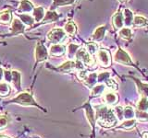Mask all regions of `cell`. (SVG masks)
Returning a JSON list of instances; mask_svg holds the SVG:
<instances>
[{"label":"cell","instance_id":"obj_12","mask_svg":"<svg viewBox=\"0 0 148 138\" xmlns=\"http://www.w3.org/2000/svg\"><path fill=\"white\" fill-rule=\"evenodd\" d=\"M106 30V26H100V27H98L95 30L94 33H92L91 39L94 41H101L102 40L104 39V37H105Z\"/></svg>","mask_w":148,"mask_h":138},{"label":"cell","instance_id":"obj_5","mask_svg":"<svg viewBox=\"0 0 148 138\" xmlns=\"http://www.w3.org/2000/svg\"><path fill=\"white\" fill-rule=\"evenodd\" d=\"M114 60L117 63L124 64V66H133L132 61L131 57H130V55L121 48L118 49L117 53H115Z\"/></svg>","mask_w":148,"mask_h":138},{"label":"cell","instance_id":"obj_28","mask_svg":"<svg viewBox=\"0 0 148 138\" xmlns=\"http://www.w3.org/2000/svg\"><path fill=\"white\" fill-rule=\"evenodd\" d=\"M123 116L126 120H132L135 116V112L132 107H130L127 106L126 108H124V112H123Z\"/></svg>","mask_w":148,"mask_h":138},{"label":"cell","instance_id":"obj_38","mask_svg":"<svg viewBox=\"0 0 148 138\" xmlns=\"http://www.w3.org/2000/svg\"><path fill=\"white\" fill-rule=\"evenodd\" d=\"M138 83V85L139 86H141V87H139V89H140V91L142 92V93L143 95H145V98L148 96V85H143V84H141L140 82H137Z\"/></svg>","mask_w":148,"mask_h":138},{"label":"cell","instance_id":"obj_19","mask_svg":"<svg viewBox=\"0 0 148 138\" xmlns=\"http://www.w3.org/2000/svg\"><path fill=\"white\" fill-rule=\"evenodd\" d=\"M104 99L106 100V102L109 104V105H114L118 102V96L116 95L115 93H113V92H110V91H108L105 94L104 96Z\"/></svg>","mask_w":148,"mask_h":138},{"label":"cell","instance_id":"obj_35","mask_svg":"<svg viewBox=\"0 0 148 138\" xmlns=\"http://www.w3.org/2000/svg\"><path fill=\"white\" fill-rule=\"evenodd\" d=\"M8 122V119L5 115H0V130L4 129L5 127H7Z\"/></svg>","mask_w":148,"mask_h":138},{"label":"cell","instance_id":"obj_6","mask_svg":"<svg viewBox=\"0 0 148 138\" xmlns=\"http://www.w3.org/2000/svg\"><path fill=\"white\" fill-rule=\"evenodd\" d=\"M97 60H98L100 66L103 67H108L111 66L110 53L106 49L98 50V52H97Z\"/></svg>","mask_w":148,"mask_h":138},{"label":"cell","instance_id":"obj_14","mask_svg":"<svg viewBox=\"0 0 148 138\" xmlns=\"http://www.w3.org/2000/svg\"><path fill=\"white\" fill-rule=\"evenodd\" d=\"M76 68V62H73V61H68L66 63H64L62 66H60L58 70L60 72H63V73H69V72H71L72 70Z\"/></svg>","mask_w":148,"mask_h":138},{"label":"cell","instance_id":"obj_29","mask_svg":"<svg viewBox=\"0 0 148 138\" xmlns=\"http://www.w3.org/2000/svg\"><path fill=\"white\" fill-rule=\"evenodd\" d=\"M136 124V121L135 120H126L125 122H122V124H120L119 128H123L125 129V130H131V129H132L134 126H135Z\"/></svg>","mask_w":148,"mask_h":138},{"label":"cell","instance_id":"obj_8","mask_svg":"<svg viewBox=\"0 0 148 138\" xmlns=\"http://www.w3.org/2000/svg\"><path fill=\"white\" fill-rule=\"evenodd\" d=\"M112 24L115 29L120 30L124 26V16L122 11H118L112 17Z\"/></svg>","mask_w":148,"mask_h":138},{"label":"cell","instance_id":"obj_18","mask_svg":"<svg viewBox=\"0 0 148 138\" xmlns=\"http://www.w3.org/2000/svg\"><path fill=\"white\" fill-rule=\"evenodd\" d=\"M64 31L66 32V34H69V36H73L75 35L76 31H77V27L75 25V23L73 21L69 20L66 25L64 27Z\"/></svg>","mask_w":148,"mask_h":138},{"label":"cell","instance_id":"obj_4","mask_svg":"<svg viewBox=\"0 0 148 138\" xmlns=\"http://www.w3.org/2000/svg\"><path fill=\"white\" fill-rule=\"evenodd\" d=\"M10 102L12 103H18L21 105H24V106H31V105H36L35 101L32 98V96L30 93H21L18 96H17L16 98H14L11 99Z\"/></svg>","mask_w":148,"mask_h":138},{"label":"cell","instance_id":"obj_20","mask_svg":"<svg viewBox=\"0 0 148 138\" xmlns=\"http://www.w3.org/2000/svg\"><path fill=\"white\" fill-rule=\"evenodd\" d=\"M76 0H53V5L51 9H55L59 7H65L69 5H72Z\"/></svg>","mask_w":148,"mask_h":138},{"label":"cell","instance_id":"obj_22","mask_svg":"<svg viewBox=\"0 0 148 138\" xmlns=\"http://www.w3.org/2000/svg\"><path fill=\"white\" fill-rule=\"evenodd\" d=\"M119 35L123 40H131L132 37V31L130 28H122L119 30Z\"/></svg>","mask_w":148,"mask_h":138},{"label":"cell","instance_id":"obj_36","mask_svg":"<svg viewBox=\"0 0 148 138\" xmlns=\"http://www.w3.org/2000/svg\"><path fill=\"white\" fill-rule=\"evenodd\" d=\"M109 79V73L106 72V73H102L97 76V81L98 82H103V81H108Z\"/></svg>","mask_w":148,"mask_h":138},{"label":"cell","instance_id":"obj_33","mask_svg":"<svg viewBox=\"0 0 148 138\" xmlns=\"http://www.w3.org/2000/svg\"><path fill=\"white\" fill-rule=\"evenodd\" d=\"M114 112H115V115H117V117L119 121H122L123 118H124V116H123V112H124L123 107H121V106H117L114 110Z\"/></svg>","mask_w":148,"mask_h":138},{"label":"cell","instance_id":"obj_26","mask_svg":"<svg viewBox=\"0 0 148 138\" xmlns=\"http://www.w3.org/2000/svg\"><path fill=\"white\" fill-rule=\"evenodd\" d=\"M10 87L8 83L1 82L0 83V96L1 97H7L10 93Z\"/></svg>","mask_w":148,"mask_h":138},{"label":"cell","instance_id":"obj_3","mask_svg":"<svg viewBox=\"0 0 148 138\" xmlns=\"http://www.w3.org/2000/svg\"><path fill=\"white\" fill-rule=\"evenodd\" d=\"M75 57L77 61L82 62L85 66H92L95 64V60L92 59V55L87 52L85 48H79Z\"/></svg>","mask_w":148,"mask_h":138},{"label":"cell","instance_id":"obj_30","mask_svg":"<svg viewBox=\"0 0 148 138\" xmlns=\"http://www.w3.org/2000/svg\"><path fill=\"white\" fill-rule=\"evenodd\" d=\"M137 108H138V110H140V112H146L148 110V100L145 97H143L141 100L139 101Z\"/></svg>","mask_w":148,"mask_h":138},{"label":"cell","instance_id":"obj_13","mask_svg":"<svg viewBox=\"0 0 148 138\" xmlns=\"http://www.w3.org/2000/svg\"><path fill=\"white\" fill-rule=\"evenodd\" d=\"M97 76H98V75H97L96 73H92V74H89V75H87L86 77L83 79L84 84L89 87V89H92L97 82Z\"/></svg>","mask_w":148,"mask_h":138},{"label":"cell","instance_id":"obj_34","mask_svg":"<svg viewBox=\"0 0 148 138\" xmlns=\"http://www.w3.org/2000/svg\"><path fill=\"white\" fill-rule=\"evenodd\" d=\"M136 118L139 120V121L148 122V114H146L145 112H140V110H137L136 112Z\"/></svg>","mask_w":148,"mask_h":138},{"label":"cell","instance_id":"obj_9","mask_svg":"<svg viewBox=\"0 0 148 138\" xmlns=\"http://www.w3.org/2000/svg\"><path fill=\"white\" fill-rule=\"evenodd\" d=\"M66 53V47L62 44H54L51 46V48L49 50V54L51 56L55 57H59Z\"/></svg>","mask_w":148,"mask_h":138},{"label":"cell","instance_id":"obj_42","mask_svg":"<svg viewBox=\"0 0 148 138\" xmlns=\"http://www.w3.org/2000/svg\"><path fill=\"white\" fill-rule=\"evenodd\" d=\"M143 138H148V133H143Z\"/></svg>","mask_w":148,"mask_h":138},{"label":"cell","instance_id":"obj_17","mask_svg":"<svg viewBox=\"0 0 148 138\" xmlns=\"http://www.w3.org/2000/svg\"><path fill=\"white\" fill-rule=\"evenodd\" d=\"M59 17L60 16L58 13H56L55 11H47L45 15V18L43 20H44L43 23H50V22L57 21V20H58Z\"/></svg>","mask_w":148,"mask_h":138},{"label":"cell","instance_id":"obj_16","mask_svg":"<svg viewBox=\"0 0 148 138\" xmlns=\"http://www.w3.org/2000/svg\"><path fill=\"white\" fill-rule=\"evenodd\" d=\"M12 20V13L11 11L7 10L0 12V23L5 25H8L11 22Z\"/></svg>","mask_w":148,"mask_h":138},{"label":"cell","instance_id":"obj_37","mask_svg":"<svg viewBox=\"0 0 148 138\" xmlns=\"http://www.w3.org/2000/svg\"><path fill=\"white\" fill-rule=\"evenodd\" d=\"M106 84L108 86V87L112 90H117L118 89V84L116 83L113 79H108L106 82Z\"/></svg>","mask_w":148,"mask_h":138},{"label":"cell","instance_id":"obj_25","mask_svg":"<svg viewBox=\"0 0 148 138\" xmlns=\"http://www.w3.org/2000/svg\"><path fill=\"white\" fill-rule=\"evenodd\" d=\"M147 24V20L145 18H143L142 16H136L134 17V20H133V24L132 26L134 27H143Z\"/></svg>","mask_w":148,"mask_h":138},{"label":"cell","instance_id":"obj_27","mask_svg":"<svg viewBox=\"0 0 148 138\" xmlns=\"http://www.w3.org/2000/svg\"><path fill=\"white\" fill-rule=\"evenodd\" d=\"M20 18L21 20V22L24 25H29L32 26L34 22V18L32 16H30L29 14H22V15H20Z\"/></svg>","mask_w":148,"mask_h":138},{"label":"cell","instance_id":"obj_1","mask_svg":"<svg viewBox=\"0 0 148 138\" xmlns=\"http://www.w3.org/2000/svg\"><path fill=\"white\" fill-rule=\"evenodd\" d=\"M96 120L103 127H112L117 122L114 110L106 106H98L96 108Z\"/></svg>","mask_w":148,"mask_h":138},{"label":"cell","instance_id":"obj_40","mask_svg":"<svg viewBox=\"0 0 148 138\" xmlns=\"http://www.w3.org/2000/svg\"><path fill=\"white\" fill-rule=\"evenodd\" d=\"M4 74H5V77H6L7 82H11V80H12V75H11V72H9V71H5V72H4Z\"/></svg>","mask_w":148,"mask_h":138},{"label":"cell","instance_id":"obj_15","mask_svg":"<svg viewBox=\"0 0 148 138\" xmlns=\"http://www.w3.org/2000/svg\"><path fill=\"white\" fill-rule=\"evenodd\" d=\"M123 16H124V24L126 25L128 28L132 26L133 20H134L133 13L130 10V9H125L124 13H123Z\"/></svg>","mask_w":148,"mask_h":138},{"label":"cell","instance_id":"obj_7","mask_svg":"<svg viewBox=\"0 0 148 138\" xmlns=\"http://www.w3.org/2000/svg\"><path fill=\"white\" fill-rule=\"evenodd\" d=\"M48 57V52L46 48L44 46V44H42L39 43L36 45L35 48V58L37 62H42L45 61V60Z\"/></svg>","mask_w":148,"mask_h":138},{"label":"cell","instance_id":"obj_31","mask_svg":"<svg viewBox=\"0 0 148 138\" xmlns=\"http://www.w3.org/2000/svg\"><path fill=\"white\" fill-rule=\"evenodd\" d=\"M105 87H105V85H103V84L95 86L94 87H92V95L94 96V97L100 96V95L104 92Z\"/></svg>","mask_w":148,"mask_h":138},{"label":"cell","instance_id":"obj_21","mask_svg":"<svg viewBox=\"0 0 148 138\" xmlns=\"http://www.w3.org/2000/svg\"><path fill=\"white\" fill-rule=\"evenodd\" d=\"M12 80L11 82L13 83L14 87H16V89L21 90V74L18 71H12Z\"/></svg>","mask_w":148,"mask_h":138},{"label":"cell","instance_id":"obj_43","mask_svg":"<svg viewBox=\"0 0 148 138\" xmlns=\"http://www.w3.org/2000/svg\"><path fill=\"white\" fill-rule=\"evenodd\" d=\"M119 1H120V2H121V3H125V2L129 1V0H119Z\"/></svg>","mask_w":148,"mask_h":138},{"label":"cell","instance_id":"obj_32","mask_svg":"<svg viewBox=\"0 0 148 138\" xmlns=\"http://www.w3.org/2000/svg\"><path fill=\"white\" fill-rule=\"evenodd\" d=\"M86 50H87V52L89 53L91 55H94V54L97 53V52H98V45H97L95 43H87Z\"/></svg>","mask_w":148,"mask_h":138},{"label":"cell","instance_id":"obj_11","mask_svg":"<svg viewBox=\"0 0 148 138\" xmlns=\"http://www.w3.org/2000/svg\"><path fill=\"white\" fill-rule=\"evenodd\" d=\"M34 9V5L31 2L27 1V0H22L21 2L20 7L18 8V13H23V14H29Z\"/></svg>","mask_w":148,"mask_h":138},{"label":"cell","instance_id":"obj_41","mask_svg":"<svg viewBox=\"0 0 148 138\" xmlns=\"http://www.w3.org/2000/svg\"><path fill=\"white\" fill-rule=\"evenodd\" d=\"M3 76H4V71H3V69L0 67V83H1V80H2V78H3Z\"/></svg>","mask_w":148,"mask_h":138},{"label":"cell","instance_id":"obj_24","mask_svg":"<svg viewBox=\"0 0 148 138\" xmlns=\"http://www.w3.org/2000/svg\"><path fill=\"white\" fill-rule=\"evenodd\" d=\"M79 48H80V47H79V45H77V44H73V43L69 44V47H68V50H67L68 57L71 58V59L73 58V57H75Z\"/></svg>","mask_w":148,"mask_h":138},{"label":"cell","instance_id":"obj_44","mask_svg":"<svg viewBox=\"0 0 148 138\" xmlns=\"http://www.w3.org/2000/svg\"><path fill=\"white\" fill-rule=\"evenodd\" d=\"M0 138H9L8 136H5V135H0Z\"/></svg>","mask_w":148,"mask_h":138},{"label":"cell","instance_id":"obj_23","mask_svg":"<svg viewBox=\"0 0 148 138\" xmlns=\"http://www.w3.org/2000/svg\"><path fill=\"white\" fill-rule=\"evenodd\" d=\"M45 14L43 7H36L34 9V18L35 21L39 22L41 20H43L45 18Z\"/></svg>","mask_w":148,"mask_h":138},{"label":"cell","instance_id":"obj_2","mask_svg":"<svg viewBox=\"0 0 148 138\" xmlns=\"http://www.w3.org/2000/svg\"><path fill=\"white\" fill-rule=\"evenodd\" d=\"M66 38V32L62 29H54L51 30L48 35L47 39L54 44H60Z\"/></svg>","mask_w":148,"mask_h":138},{"label":"cell","instance_id":"obj_10","mask_svg":"<svg viewBox=\"0 0 148 138\" xmlns=\"http://www.w3.org/2000/svg\"><path fill=\"white\" fill-rule=\"evenodd\" d=\"M25 25L20 20H14L11 27V35H17L18 33H22L24 31Z\"/></svg>","mask_w":148,"mask_h":138},{"label":"cell","instance_id":"obj_39","mask_svg":"<svg viewBox=\"0 0 148 138\" xmlns=\"http://www.w3.org/2000/svg\"><path fill=\"white\" fill-rule=\"evenodd\" d=\"M86 112H87V115H88V119H89V121L92 124V123H94V122H95V119H94V114H92V112L91 108L90 107H87Z\"/></svg>","mask_w":148,"mask_h":138}]
</instances>
